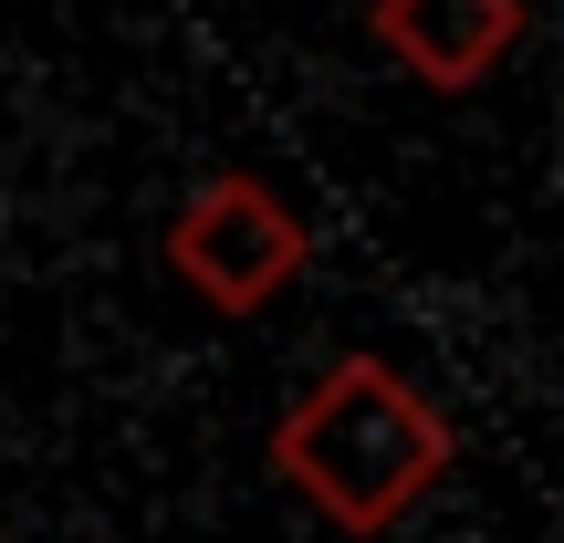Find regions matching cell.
<instances>
[{
    "mask_svg": "<svg viewBox=\"0 0 564 543\" xmlns=\"http://www.w3.org/2000/svg\"><path fill=\"white\" fill-rule=\"evenodd\" d=\"M449 460H460L449 419L429 408V387H408L387 356H335V366H324V377L272 419V470H282V491H303L324 523L356 533V543L398 533L408 512L449 481Z\"/></svg>",
    "mask_w": 564,
    "mask_h": 543,
    "instance_id": "1",
    "label": "cell"
},
{
    "mask_svg": "<svg viewBox=\"0 0 564 543\" xmlns=\"http://www.w3.org/2000/svg\"><path fill=\"white\" fill-rule=\"evenodd\" d=\"M314 262V230L272 199L262 178H199L167 220V272L209 303V314H262V303Z\"/></svg>",
    "mask_w": 564,
    "mask_h": 543,
    "instance_id": "2",
    "label": "cell"
},
{
    "mask_svg": "<svg viewBox=\"0 0 564 543\" xmlns=\"http://www.w3.org/2000/svg\"><path fill=\"white\" fill-rule=\"evenodd\" d=\"M533 32V0H366V42L429 95H481Z\"/></svg>",
    "mask_w": 564,
    "mask_h": 543,
    "instance_id": "3",
    "label": "cell"
}]
</instances>
